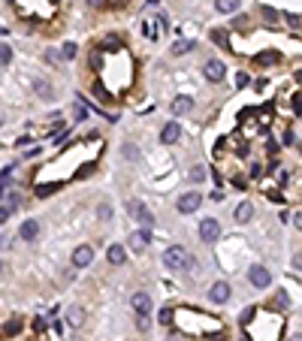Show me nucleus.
I'll return each mask as SVG.
<instances>
[{
    "label": "nucleus",
    "mask_w": 302,
    "mask_h": 341,
    "mask_svg": "<svg viewBox=\"0 0 302 341\" xmlns=\"http://www.w3.org/2000/svg\"><path fill=\"white\" fill-rule=\"evenodd\" d=\"M127 242H130V251L142 254V251H145V245L151 242V230H148V227H145V230H136V233H130V239H127Z\"/></svg>",
    "instance_id": "8"
},
{
    "label": "nucleus",
    "mask_w": 302,
    "mask_h": 341,
    "mask_svg": "<svg viewBox=\"0 0 302 341\" xmlns=\"http://www.w3.org/2000/svg\"><path fill=\"white\" fill-rule=\"evenodd\" d=\"M172 326H178L182 332H194L197 338H203V335H212V332H221V320H215V317H209L206 311H191V308H182V311H175L172 314Z\"/></svg>",
    "instance_id": "1"
},
{
    "label": "nucleus",
    "mask_w": 302,
    "mask_h": 341,
    "mask_svg": "<svg viewBox=\"0 0 302 341\" xmlns=\"http://www.w3.org/2000/svg\"><path fill=\"white\" fill-rule=\"evenodd\" d=\"M191 48H194V42H191V39H175L169 51H172V54H188Z\"/></svg>",
    "instance_id": "20"
},
{
    "label": "nucleus",
    "mask_w": 302,
    "mask_h": 341,
    "mask_svg": "<svg viewBox=\"0 0 302 341\" xmlns=\"http://www.w3.org/2000/svg\"><path fill=\"white\" fill-rule=\"evenodd\" d=\"M251 218H254V206H251L248 199L239 202V206H236V221H239V224H248Z\"/></svg>",
    "instance_id": "16"
},
{
    "label": "nucleus",
    "mask_w": 302,
    "mask_h": 341,
    "mask_svg": "<svg viewBox=\"0 0 302 341\" xmlns=\"http://www.w3.org/2000/svg\"><path fill=\"white\" fill-rule=\"evenodd\" d=\"M239 6H242V0H215V9H218V12H224V15L236 12Z\"/></svg>",
    "instance_id": "17"
},
{
    "label": "nucleus",
    "mask_w": 302,
    "mask_h": 341,
    "mask_svg": "<svg viewBox=\"0 0 302 341\" xmlns=\"http://www.w3.org/2000/svg\"><path fill=\"white\" fill-rule=\"evenodd\" d=\"M203 73H206V79H209V82H221L227 70H224V63H221V60H209Z\"/></svg>",
    "instance_id": "14"
},
{
    "label": "nucleus",
    "mask_w": 302,
    "mask_h": 341,
    "mask_svg": "<svg viewBox=\"0 0 302 341\" xmlns=\"http://www.w3.org/2000/svg\"><path fill=\"white\" fill-rule=\"evenodd\" d=\"M154 24H157V18H154V21H151V18L142 21V36H145V39H157V27H154Z\"/></svg>",
    "instance_id": "19"
},
{
    "label": "nucleus",
    "mask_w": 302,
    "mask_h": 341,
    "mask_svg": "<svg viewBox=\"0 0 302 341\" xmlns=\"http://www.w3.org/2000/svg\"><path fill=\"white\" fill-rule=\"evenodd\" d=\"M67 323H70V326H82V323H85V311H82V308H70V311H67Z\"/></svg>",
    "instance_id": "18"
},
{
    "label": "nucleus",
    "mask_w": 302,
    "mask_h": 341,
    "mask_svg": "<svg viewBox=\"0 0 302 341\" xmlns=\"http://www.w3.org/2000/svg\"><path fill=\"white\" fill-rule=\"evenodd\" d=\"M200 202H203V196H200L197 190L182 193V196H178V212H182V215H194V212L200 209Z\"/></svg>",
    "instance_id": "6"
},
{
    "label": "nucleus",
    "mask_w": 302,
    "mask_h": 341,
    "mask_svg": "<svg viewBox=\"0 0 302 341\" xmlns=\"http://www.w3.org/2000/svg\"><path fill=\"white\" fill-rule=\"evenodd\" d=\"M9 212H12V209H9L6 202H0V224H6V218H9Z\"/></svg>",
    "instance_id": "31"
},
{
    "label": "nucleus",
    "mask_w": 302,
    "mask_h": 341,
    "mask_svg": "<svg viewBox=\"0 0 302 341\" xmlns=\"http://www.w3.org/2000/svg\"><path fill=\"white\" fill-rule=\"evenodd\" d=\"M106 257H109V263H112V266H124V260H127V251H124L121 245H109Z\"/></svg>",
    "instance_id": "15"
},
{
    "label": "nucleus",
    "mask_w": 302,
    "mask_h": 341,
    "mask_svg": "<svg viewBox=\"0 0 302 341\" xmlns=\"http://www.w3.org/2000/svg\"><path fill=\"white\" fill-rule=\"evenodd\" d=\"M130 305H133L136 314H148V311H151V296L142 293V290H136V293L130 296Z\"/></svg>",
    "instance_id": "11"
},
{
    "label": "nucleus",
    "mask_w": 302,
    "mask_h": 341,
    "mask_svg": "<svg viewBox=\"0 0 302 341\" xmlns=\"http://www.w3.org/2000/svg\"><path fill=\"white\" fill-rule=\"evenodd\" d=\"M178 136H182L178 121H166L163 130H160V142H163V145H172V142H178Z\"/></svg>",
    "instance_id": "10"
},
{
    "label": "nucleus",
    "mask_w": 302,
    "mask_h": 341,
    "mask_svg": "<svg viewBox=\"0 0 302 341\" xmlns=\"http://www.w3.org/2000/svg\"><path fill=\"white\" fill-rule=\"evenodd\" d=\"M97 215H100V221H109V218H112V206H109V202H100V206H97Z\"/></svg>",
    "instance_id": "24"
},
{
    "label": "nucleus",
    "mask_w": 302,
    "mask_h": 341,
    "mask_svg": "<svg viewBox=\"0 0 302 341\" xmlns=\"http://www.w3.org/2000/svg\"><path fill=\"white\" fill-rule=\"evenodd\" d=\"M263 18H266V21H278V12L269 9V6H263Z\"/></svg>",
    "instance_id": "29"
},
{
    "label": "nucleus",
    "mask_w": 302,
    "mask_h": 341,
    "mask_svg": "<svg viewBox=\"0 0 302 341\" xmlns=\"http://www.w3.org/2000/svg\"><path fill=\"white\" fill-rule=\"evenodd\" d=\"M0 266H3V263H0Z\"/></svg>",
    "instance_id": "36"
},
{
    "label": "nucleus",
    "mask_w": 302,
    "mask_h": 341,
    "mask_svg": "<svg viewBox=\"0 0 302 341\" xmlns=\"http://www.w3.org/2000/svg\"><path fill=\"white\" fill-rule=\"evenodd\" d=\"M163 266L178 272V269H188V266H197V263H191V257H188V251L182 245H172V248L163 251Z\"/></svg>",
    "instance_id": "2"
},
{
    "label": "nucleus",
    "mask_w": 302,
    "mask_h": 341,
    "mask_svg": "<svg viewBox=\"0 0 302 341\" xmlns=\"http://www.w3.org/2000/svg\"><path fill=\"white\" fill-rule=\"evenodd\" d=\"M257 63H278V54L275 51H263V54H257Z\"/></svg>",
    "instance_id": "23"
},
{
    "label": "nucleus",
    "mask_w": 302,
    "mask_h": 341,
    "mask_svg": "<svg viewBox=\"0 0 302 341\" xmlns=\"http://www.w3.org/2000/svg\"><path fill=\"white\" fill-rule=\"evenodd\" d=\"M18 236H21L24 242H33V239L39 236V221H36V218H27V221L18 227Z\"/></svg>",
    "instance_id": "12"
},
{
    "label": "nucleus",
    "mask_w": 302,
    "mask_h": 341,
    "mask_svg": "<svg viewBox=\"0 0 302 341\" xmlns=\"http://www.w3.org/2000/svg\"><path fill=\"white\" fill-rule=\"evenodd\" d=\"M6 206H9V209H15V206H18V193H12V190H9V193H6Z\"/></svg>",
    "instance_id": "30"
},
{
    "label": "nucleus",
    "mask_w": 302,
    "mask_h": 341,
    "mask_svg": "<svg viewBox=\"0 0 302 341\" xmlns=\"http://www.w3.org/2000/svg\"><path fill=\"white\" fill-rule=\"evenodd\" d=\"M203 178H206V172H203V166H194V169H191V181H194V184H200Z\"/></svg>",
    "instance_id": "26"
},
{
    "label": "nucleus",
    "mask_w": 302,
    "mask_h": 341,
    "mask_svg": "<svg viewBox=\"0 0 302 341\" xmlns=\"http://www.w3.org/2000/svg\"><path fill=\"white\" fill-rule=\"evenodd\" d=\"M172 314H175V311L163 308V311H160V323H163V326H172Z\"/></svg>",
    "instance_id": "28"
},
{
    "label": "nucleus",
    "mask_w": 302,
    "mask_h": 341,
    "mask_svg": "<svg viewBox=\"0 0 302 341\" xmlns=\"http://www.w3.org/2000/svg\"><path fill=\"white\" fill-rule=\"evenodd\" d=\"M88 3H91V6H103L106 0H88Z\"/></svg>",
    "instance_id": "35"
},
{
    "label": "nucleus",
    "mask_w": 302,
    "mask_h": 341,
    "mask_svg": "<svg viewBox=\"0 0 302 341\" xmlns=\"http://www.w3.org/2000/svg\"><path fill=\"white\" fill-rule=\"evenodd\" d=\"M33 88H36V94H39V97H42V100H48V97H51V88H48V85H45V82H36V85H33Z\"/></svg>",
    "instance_id": "25"
},
{
    "label": "nucleus",
    "mask_w": 302,
    "mask_h": 341,
    "mask_svg": "<svg viewBox=\"0 0 302 341\" xmlns=\"http://www.w3.org/2000/svg\"><path fill=\"white\" fill-rule=\"evenodd\" d=\"M194 109V97H175L172 103H169V112L172 115H188Z\"/></svg>",
    "instance_id": "13"
},
{
    "label": "nucleus",
    "mask_w": 302,
    "mask_h": 341,
    "mask_svg": "<svg viewBox=\"0 0 302 341\" xmlns=\"http://www.w3.org/2000/svg\"><path fill=\"white\" fill-rule=\"evenodd\" d=\"M91 260H94V248H91V245H79V248L73 251V266H76V269L91 266Z\"/></svg>",
    "instance_id": "9"
},
{
    "label": "nucleus",
    "mask_w": 302,
    "mask_h": 341,
    "mask_svg": "<svg viewBox=\"0 0 302 341\" xmlns=\"http://www.w3.org/2000/svg\"><path fill=\"white\" fill-rule=\"evenodd\" d=\"M212 39H215L218 45H227V30H212Z\"/></svg>",
    "instance_id": "27"
},
{
    "label": "nucleus",
    "mask_w": 302,
    "mask_h": 341,
    "mask_svg": "<svg viewBox=\"0 0 302 341\" xmlns=\"http://www.w3.org/2000/svg\"><path fill=\"white\" fill-rule=\"evenodd\" d=\"M136 326H139V329H148V317H145V314H139V317H136Z\"/></svg>",
    "instance_id": "33"
},
{
    "label": "nucleus",
    "mask_w": 302,
    "mask_h": 341,
    "mask_svg": "<svg viewBox=\"0 0 302 341\" xmlns=\"http://www.w3.org/2000/svg\"><path fill=\"white\" fill-rule=\"evenodd\" d=\"M248 281H251L257 290H266V287L272 284V275H269L266 266H251V269H248Z\"/></svg>",
    "instance_id": "5"
},
{
    "label": "nucleus",
    "mask_w": 302,
    "mask_h": 341,
    "mask_svg": "<svg viewBox=\"0 0 302 341\" xmlns=\"http://www.w3.org/2000/svg\"><path fill=\"white\" fill-rule=\"evenodd\" d=\"M293 224H296V227H299V230H302V212H299V215H296V218H293Z\"/></svg>",
    "instance_id": "34"
},
{
    "label": "nucleus",
    "mask_w": 302,
    "mask_h": 341,
    "mask_svg": "<svg viewBox=\"0 0 302 341\" xmlns=\"http://www.w3.org/2000/svg\"><path fill=\"white\" fill-rule=\"evenodd\" d=\"M230 296H233V293H230V284H227V281H215L212 290H209V299H212L215 305H227Z\"/></svg>",
    "instance_id": "7"
},
{
    "label": "nucleus",
    "mask_w": 302,
    "mask_h": 341,
    "mask_svg": "<svg viewBox=\"0 0 302 341\" xmlns=\"http://www.w3.org/2000/svg\"><path fill=\"white\" fill-rule=\"evenodd\" d=\"M76 51H79V45H76V42H64L61 57H67V60H70V57H76Z\"/></svg>",
    "instance_id": "21"
},
{
    "label": "nucleus",
    "mask_w": 302,
    "mask_h": 341,
    "mask_svg": "<svg viewBox=\"0 0 302 341\" xmlns=\"http://www.w3.org/2000/svg\"><path fill=\"white\" fill-rule=\"evenodd\" d=\"M200 239L209 242V245L221 239V224H218V218H203V221H200Z\"/></svg>",
    "instance_id": "3"
},
{
    "label": "nucleus",
    "mask_w": 302,
    "mask_h": 341,
    "mask_svg": "<svg viewBox=\"0 0 302 341\" xmlns=\"http://www.w3.org/2000/svg\"><path fill=\"white\" fill-rule=\"evenodd\" d=\"M9 60H12V48L6 42H0V66H6Z\"/></svg>",
    "instance_id": "22"
},
{
    "label": "nucleus",
    "mask_w": 302,
    "mask_h": 341,
    "mask_svg": "<svg viewBox=\"0 0 302 341\" xmlns=\"http://www.w3.org/2000/svg\"><path fill=\"white\" fill-rule=\"evenodd\" d=\"M127 212L133 215V221H139L142 227H148V230H151L154 218H151V212H148V209H145V206H142L139 199H130V202H127Z\"/></svg>",
    "instance_id": "4"
},
{
    "label": "nucleus",
    "mask_w": 302,
    "mask_h": 341,
    "mask_svg": "<svg viewBox=\"0 0 302 341\" xmlns=\"http://www.w3.org/2000/svg\"><path fill=\"white\" fill-rule=\"evenodd\" d=\"M248 82H251V79H248V76H245V73H239V76H236V85H239V88H245V85H248Z\"/></svg>",
    "instance_id": "32"
}]
</instances>
